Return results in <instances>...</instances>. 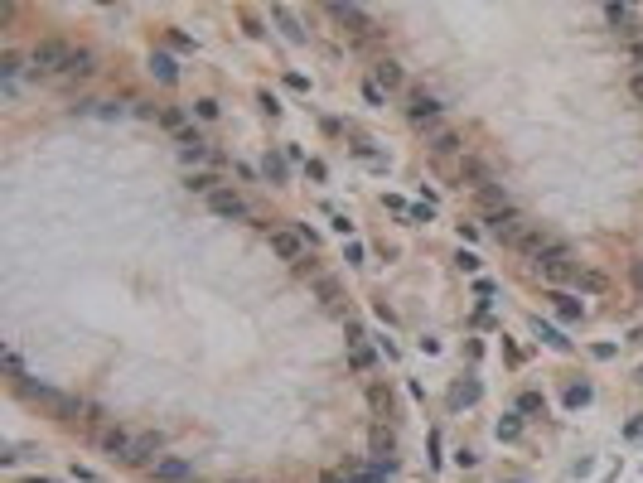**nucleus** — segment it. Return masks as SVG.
Returning a JSON list of instances; mask_svg holds the SVG:
<instances>
[{
    "label": "nucleus",
    "mask_w": 643,
    "mask_h": 483,
    "mask_svg": "<svg viewBox=\"0 0 643 483\" xmlns=\"http://www.w3.org/2000/svg\"><path fill=\"white\" fill-rule=\"evenodd\" d=\"M518 252H523L532 266H546V261H571V247H566V242H556V237H546V232H537V227H528V237L518 242Z\"/></svg>",
    "instance_id": "obj_1"
},
{
    "label": "nucleus",
    "mask_w": 643,
    "mask_h": 483,
    "mask_svg": "<svg viewBox=\"0 0 643 483\" xmlns=\"http://www.w3.org/2000/svg\"><path fill=\"white\" fill-rule=\"evenodd\" d=\"M73 54H78V49L58 44V39H39L34 54H29V63H34L39 73H68V68H73Z\"/></svg>",
    "instance_id": "obj_2"
},
{
    "label": "nucleus",
    "mask_w": 643,
    "mask_h": 483,
    "mask_svg": "<svg viewBox=\"0 0 643 483\" xmlns=\"http://www.w3.org/2000/svg\"><path fill=\"white\" fill-rule=\"evenodd\" d=\"M19 391L29 396V401H39V406H49L58 420H73L78 416V401L73 396H63V391H54V386H39V382H19Z\"/></svg>",
    "instance_id": "obj_3"
},
{
    "label": "nucleus",
    "mask_w": 643,
    "mask_h": 483,
    "mask_svg": "<svg viewBox=\"0 0 643 483\" xmlns=\"http://www.w3.org/2000/svg\"><path fill=\"white\" fill-rule=\"evenodd\" d=\"M484 222H489V232H494L498 242H508V247H518V242L528 237V222H523V218H518L513 208H494V213H489Z\"/></svg>",
    "instance_id": "obj_4"
},
{
    "label": "nucleus",
    "mask_w": 643,
    "mask_h": 483,
    "mask_svg": "<svg viewBox=\"0 0 643 483\" xmlns=\"http://www.w3.org/2000/svg\"><path fill=\"white\" fill-rule=\"evenodd\" d=\"M266 242H271V252H276L281 261H305V237H300L295 227H271Z\"/></svg>",
    "instance_id": "obj_5"
},
{
    "label": "nucleus",
    "mask_w": 643,
    "mask_h": 483,
    "mask_svg": "<svg viewBox=\"0 0 643 483\" xmlns=\"http://www.w3.org/2000/svg\"><path fill=\"white\" fill-rule=\"evenodd\" d=\"M209 208H213L218 218H247V203H242V193H232V189H218L213 198H209Z\"/></svg>",
    "instance_id": "obj_6"
},
{
    "label": "nucleus",
    "mask_w": 643,
    "mask_h": 483,
    "mask_svg": "<svg viewBox=\"0 0 643 483\" xmlns=\"http://www.w3.org/2000/svg\"><path fill=\"white\" fill-rule=\"evenodd\" d=\"M155 479H160V483H184V479H189V459H179V455L155 459Z\"/></svg>",
    "instance_id": "obj_7"
},
{
    "label": "nucleus",
    "mask_w": 643,
    "mask_h": 483,
    "mask_svg": "<svg viewBox=\"0 0 643 483\" xmlns=\"http://www.w3.org/2000/svg\"><path fill=\"white\" fill-rule=\"evenodd\" d=\"M407 111H412V121H416V126H426V121H435V116H440V101H435L430 92H412V106H407Z\"/></svg>",
    "instance_id": "obj_8"
},
{
    "label": "nucleus",
    "mask_w": 643,
    "mask_h": 483,
    "mask_svg": "<svg viewBox=\"0 0 643 483\" xmlns=\"http://www.w3.org/2000/svg\"><path fill=\"white\" fill-rule=\"evenodd\" d=\"M537 276H542V281H551V286L580 281V276H576V261H546V266H537Z\"/></svg>",
    "instance_id": "obj_9"
},
{
    "label": "nucleus",
    "mask_w": 643,
    "mask_h": 483,
    "mask_svg": "<svg viewBox=\"0 0 643 483\" xmlns=\"http://www.w3.org/2000/svg\"><path fill=\"white\" fill-rule=\"evenodd\" d=\"M334 10V19H343V24H353L358 34H373V24H368V15L358 10V5H329Z\"/></svg>",
    "instance_id": "obj_10"
},
{
    "label": "nucleus",
    "mask_w": 643,
    "mask_h": 483,
    "mask_svg": "<svg viewBox=\"0 0 643 483\" xmlns=\"http://www.w3.org/2000/svg\"><path fill=\"white\" fill-rule=\"evenodd\" d=\"M430 150H435V155H455V150H459V136L440 126V131H430Z\"/></svg>",
    "instance_id": "obj_11"
},
{
    "label": "nucleus",
    "mask_w": 643,
    "mask_h": 483,
    "mask_svg": "<svg viewBox=\"0 0 643 483\" xmlns=\"http://www.w3.org/2000/svg\"><path fill=\"white\" fill-rule=\"evenodd\" d=\"M155 445H160L155 435H136V440H131V455H126V459H131V464H145V459L155 455Z\"/></svg>",
    "instance_id": "obj_12"
},
{
    "label": "nucleus",
    "mask_w": 643,
    "mask_h": 483,
    "mask_svg": "<svg viewBox=\"0 0 643 483\" xmlns=\"http://www.w3.org/2000/svg\"><path fill=\"white\" fill-rule=\"evenodd\" d=\"M150 73H155L160 83H174V78H179V68H174L170 54H155V58H150Z\"/></svg>",
    "instance_id": "obj_13"
},
{
    "label": "nucleus",
    "mask_w": 643,
    "mask_h": 483,
    "mask_svg": "<svg viewBox=\"0 0 643 483\" xmlns=\"http://www.w3.org/2000/svg\"><path fill=\"white\" fill-rule=\"evenodd\" d=\"M131 440H136V435H126V430H107V435H102V445H107L111 455H121V459L131 455Z\"/></svg>",
    "instance_id": "obj_14"
},
{
    "label": "nucleus",
    "mask_w": 643,
    "mask_h": 483,
    "mask_svg": "<svg viewBox=\"0 0 643 483\" xmlns=\"http://www.w3.org/2000/svg\"><path fill=\"white\" fill-rule=\"evenodd\" d=\"M605 15H610V24H624V34H634V10L629 5H610Z\"/></svg>",
    "instance_id": "obj_15"
},
{
    "label": "nucleus",
    "mask_w": 643,
    "mask_h": 483,
    "mask_svg": "<svg viewBox=\"0 0 643 483\" xmlns=\"http://www.w3.org/2000/svg\"><path fill=\"white\" fill-rule=\"evenodd\" d=\"M377 83H387V88H397V83H402V68H397L392 58H382V63H377Z\"/></svg>",
    "instance_id": "obj_16"
},
{
    "label": "nucleus",
    "mask_w": 643,
    "mask_h": 483,
    "mask_svg": "<svg viewBox=\"0 0 643 483\" xmlns=\"http://www.w3.org/2000/svg\"><path fill=\"white\" fill-rule=\"evenodd\" d=\"M189 189H194V193H209V198H213V193H218V179H213V174H194V179H189Z\"/></svg>",
    "instance_id": "obj_17"
},
{
    "label": "nucleus",
    "mask_w": 643,
    "mask_h": 483,
    "mask_svg": "<svg viewBox=\"0 0 643 483\" xmlns=\"http://www.w3.org/2000/svg\"><path fill=\"white\" fill-rule=\"evenodd\" d=\"M537 334H542V338H546V343H551V348H566V338H561V334H556V329H551V324H542V319H537Z\"/></svg>",
    "instance_id": "obj_18"
},
{
    "label": "nucleus",
    "mask_w": 643,
    "mask_h": 483,
    "mask_svg": "<svg viewBox=\"0 0 643 483\" xmlns=\"http://www.w3.org/2000/svg\"><path fill=\"white\" fill-rule=\"evenodd\" d=\"M373 406H377V416H392V396L382 386H373Z\"/></svg>",
    "instance_id": "obj_19"
},
{
    "label": "nucleus",
    "mask_w": 643,
    "mask_h": 483,
    "mask_svg": "<svg viewBox=\"0 0 643 483\" xmlns=\"http://www.w3.org/2000/svg\"><path fill=\"white\" fill-rule=\"evenodd\" d=\"M566 401H571V406H585V401H590V386H585V382H580V386H566Z\"/></svg>",
    "instance_id": "obj_20"
},
{
    "label": "nucleus",
    "mask_w": 643,
    "mask_h": 483,
    "mask_svg": "<svg viewBox=\"0 0 643 483\" xmlns=\"http://www.w3.org/2000/svg\"><path fill=\"white\" fill-rule=\"evenodd\" d=\"M551 300H556V309H561L566 319H576V314H580V304H576V300H566V295H551Z\"/></svg>",
    "instance_id": "obj_21"
},
{
    "label": "nucleus",
    "mask_w": 643,
    "mask_h": 483,
    "mask_svg": "<svg viewBox=\"0 0 643 483\" xmlns=\"http://www.w3.org/2000/svg\"><path fill=\"white\" fill-rule=\"evenodd\" d=\"M0 73H5V78H15V73H19V58H15V54H5V58H0Z\"/></svg>",
    "instance_id": "obj_22"
},
{
    "label": "nucleus",
    "mask_w": 643,
    "mask_h": 483,
    "mask_svg": "<svg viewBox=\"0 0 643 483\" xmlns=\"http://www.w3.org/2000/svg\"><path fill=\"white\" fill-rule=\"evenodd\" d=\"M629 92H634V97H639V101H643V73H639V78H634V83H629Z\"/></svg>",
    "instance_id": "obj_23"
},
{
    "label": "nucleus",
    "mask_w": 643,
    "mask_h": 483,
    "mask_svg": "<svg viewBox=\"0 0 643 483\" xmlns=\"http://www.w3.org/2000/svg\"><path fill=\"white\" fill-rule=\"evenodd\" d=\"M634 286H643V261H634Z\"/></svg>",
    "instance_id": "obj_24"
},
{
    "label": "nucleus",
    "mask_w": 643,
    "mask_h": 483,
    "mask_svg": "<svg viewBox=\"0 0 643 483\" xmlns=\"http://www.w3.org/2000/svg\"><path fill=\"white\" fill-rule=\"evenodd\" d=\"M329 483H353V479H329Z\"/></svg>",
    "instance_id": "obj_25"
}]
</instances>
